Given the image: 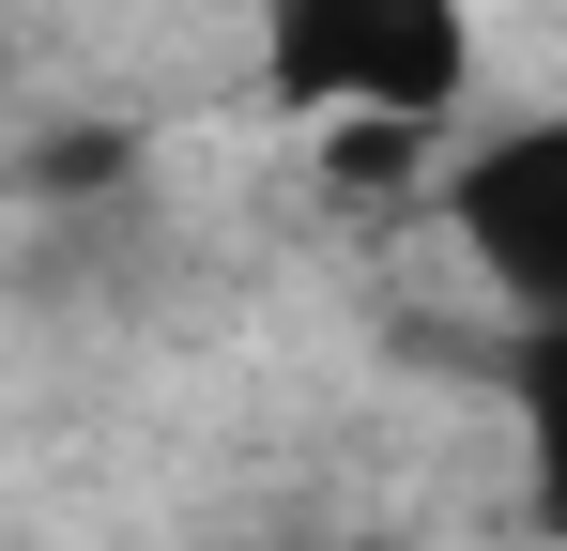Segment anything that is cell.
Wrapping results in <instances>:
<instances>
[{
    "mask_svg": "<svg viewBox=\"0 0 567 551\" xmlns=\"http://www.w3.org/2000/svg\"><path fill=\"white\" fill-rule=\"evenodd\" d=\"M445 230L475 246V276L522 322H553L567 306V138L553 123H491L461 169H445Z\"/></svg>",
    "mask_w": 567,
    "mask_h": 551,
    "instance_id": "7a4b0ae2",
    "label": "cell"
},
{
    "mask_svg": "<svg viewBox=\"0 0 567 551\" xmlns=\"http://www.w3.org/2000/svg\"><path fill=\"white\" fill-rule=\"evenodd\" d=\"M277 123H445L475 92V0H261Z\"/></svg>",
    "mask_w": 567,
    "mask_h": 551,
    "instance_id": "6da1fadb",
    "label": "cell"
}]
</instances>
